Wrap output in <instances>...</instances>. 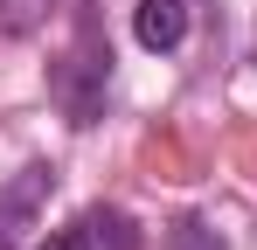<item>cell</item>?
I'll return each instance as SVG.
<instances>
[{"label":"cell","mask_w":257,"mask_h":250,"mask_svg":"<svg viewBox=\"0 0 257 250\" xmlns=\"http://www.w3.org/2000/svg\"><path fill=\"white\" fill-rule=\"evenodd\" d=\"M49 195V167H21V181L0 195V250H14L28 229H35V208Z\"/></svg>","instance_id":"1"},{"label":"cell","mask_w":257,"mask_h":250,"mask_svg":"<svg viewBox=\"0 0 257 250\" xmlns=\"http://www.w3.org/2000/svg\"><path fill=\"white\" fill-rule=\"evenodd\" d=\"M132 35H139V49H153V56L181 49V35H188V0H139V7H132Z\"/></svg>","instance_id":"2"},{"label":"cell","mask_w":257,"mask_h":250,"mask_svg":"<svg viewBox=\"0 0 257 250\" xmlns=\"http://www.w3.org/2000/svg\"><path fill=\"white\" fill-rule=\"evenodd\" d=\"M77 236H84V250H139V229H132L125 208H84Z\"/></svg>","instance_id":"3"},{"label":"cell","mask_w":257,"mask_h":250,"mask_svg":"<svg viewBox=\"0 0 257 250\" xmlns=\"http://www.w3.org/2000/svg\"><path fill=\"white\" fill-rule=\"evenodd\" d=\"M35 250H84V236H77V222H70V229H56V236H49V243H35Z\"/></svg>","instance_id":"4"}]
</instances>
